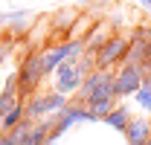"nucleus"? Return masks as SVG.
Here are the masks:
<instances>
[{
	"mask_svg": "<svg viewBox=\"0 0 151 145\" xmlns=\"http://www.w3.org/2000/svg\"><path fill=\"white\" fill-rule=\"evenodd\" d=\"M102 122H105V125H111L113 131H122V134H125V131H128V125H131V113H128V108H125V105H116V108H113L111 113L102 119Z\"/></svg>",
	"mask_w": 151,
	"mask_h": 145,
	"instance_id": "obj_11",
	"label": "nucleus"
},
{
	"mask_svg": "<svg viewBox=\"0 0 151 145\" xmlns=\"http://www.w3.org/2000/svg\"><path fill=\"white\" fill-rule=\"evenodd\" d=\"M131 38H145V41H151V26H145V23H142V26H137Z\"/></svg>",
	"mask_w": 151,
	"mask_h": 145,
	"instance_id": "obj_16",
	"label": "nucleus"
},
{
	"mask_svg": "<svg viewBox=\"0 0 151 145\" xmlns=\"http://www.w3.org/2000/svg\"><path fill=\"white\" fill-rule=\"evenodd\" d=\"M78 3H87V0H78Z\"/></svg>",
	"mask_w": 151,
	"mask_h": 145,
	"instance_id": "obj_21",
	"label": "nucleus"
},
{
	"mask_svg": "<svg viewBox=\"0 0 151 145\" xmlns=\"http://www.w3.org/2000/svg\"><path fill=\"white\" fill-rule=\"evenodd\" d=\"M6 55H9V47H0V61H3Z\"/></svg>",
	"mask_w": 151,
	"mask_h": 145,
	"instance_id": "obj_19",
	"label": "nucleus"
},
{
	"mask_svg": "<svg viewBox=\"0 0 151 145\" xmlns=\"http://www.w3.org/2000/svg\"><path fill=\"white\" fill-rule=\"evenodd\" d=\"M67 105H70V102H67V96H64V93H58V90L32 93V96H29V102H26V119L41 122V119H47V116H58Z\"/></svg>",
	"mask_w": 151,
	"mask_h": 145,
	"instance_id": "obj_3",
	"label": "nucleus"
},
{
	"mask_svg": "<svg viewBox=\"0 0 151 145\" xmlns=\"http://www.w3.org/2000/svg\"><path fill=\"white\" fill-rule=\"evenodd\" d=\"M78 122H93L90 108H87L84 102H70V105L55 116V128H52V136H50V139H58L61 134H67V131L73 125H78Z\"/></svg>",
	"mask_w": 151,
	"mask_h": 145,
	"instance_id": "obj_7",
	"label": "nucleus"
},
{
	"mask_svg": "<svg viewBox=\"0 0 151 145\" xmlns=\"http://www.w3.org/2000/svg\"><path fill=\"white\" fill-rule=\"evenodd\" d=\"M145 81V70L139 64H122L116 67V78H113V93H116V102L119 99H128L142 87Z\"/></svg>",
	"mask_w": 151,
	"mask_h": 145,
	"instance_id": "obj_5",
	"label": "nucleus"
},
{
	"mask_svg": "<svg viewBox=\"0 0 151 145\" xmlns=\"http://www.w3.org/2000/svg\"><path fill=\"white\" fill-rule=\"evenodd\" d=\"M137 3H139V6L145 9V12H151V0H137Z\"/></svg>",
	"mask_w": 151,
	"mask_h": 145,
	"instance_id": "obj_18",
	"label": "nucleus"
},
{
	"mask_svg": "<svg viewBox=\"0 0 151 145\" xmlns=\"http://www.w3.org/2000/svg\"><path fill=\"white\" fill-rule=\"evenodd\" d=\"M148 58H151V41H145V38H131L125 64H139V67H142Z\"/></svg>",
	"mask_w": 151,
	"mask_h": 145,
	"instance_id": "obj_10",
	"label": "nucleus"
},
{
	"mask_svg": "<svg viewBox=\"0 0 151 145\" xmlns=\"http://www.w3.org/2000/svg\"><path fill=\"white\" fill-rule=\"evenodd\" d=\"M32 125H35L32 119H23L20 125H15L12 131H9V136L15 139V145H23L26 139H29V134H32Z\"/></svg>",
	"mask_w": 151,
	"mask_h": 145,
	"instance_id": "obj_15",
	"label": "nucleus"
},
{
	"mask_svg": "<svg viewBox=\"0 0 151 145\" xmlns=\"http://www.w3.org/2000/svg\"><path fill=\"white\" fill-rule=\"evenodd\" d=\"M125 142L128 145L151 142V119H131V125H128V131H125Z\"/></svg>",
	"mask_w": 151,
	"mask_h": 145,
	"instance_id": "obj_9",
	"label": "nucleus"
},
{
	"mask_svg": "<svg viewBox=\"0 0 151 145\" xmlns=\"http://www.w3.org/2000/svg\"><path fill=\"white\" fill-rule=\"evenodd\" d=\"M105 3H111V0H105Z\"/></svg>",
	"mask_w": 151,
	"mask_h": 145,
	"instance_id": "obj_22",
	"label": "nucleus"
},
{
	"mask_svg": "<svg viewBox=\"0 0 151 145\" xmlns=\"http://www.w3.org/2000/svg\"><path fill=\"white\" fill-rule=\"evenodd\" d=\"M23 119H26V102H18L9 113H3V116H0V131H12V128L20 125Z\"/></svg>",
	"mask_w": 151,
	"mask_h": 145,
	"instance_id": "obj_12",
	"label": "nucleus"
},
{
	"mask_svg": "<svg viewBox=\"0 0 151 145\" xmlns=\"http://www.w3.org/2000/svg\"><path fill=\"white\" fill-rule=\"evenodd\" d=\"M113 78H116V70H102L96 67L93 72L84 75L81 87H78V102L90 105V102H102V99H116L113 93Z\"/></svg>",
	"mask_w": 151,
	"mask_h": 145,
	"instance_id": "obj_1",
	"label": "nucleus"
},
{
	"mask_svg": "<svg viewBox=\"0 0 151 145\" xmlns=\"http://www.w3.org/2000/svg\"><path fill=\"white\" fill-rule=\"evenodd\" d=\"M128 47H131V38L111 35L102 44V50L96 52V67H102V70H116V67H122L125 58H128Z\"/></svg>",
	"mask_w": 151,
	"mask_h": 145,
	"instance_id": "obj_4",
	"label": "nucleus"
},
{
	"mask_svg": "<svg viewBox=\"0 0 151 145\" xmlns=\"http://www.w3.org/2000/svg\"><path fill=\"white\" fill-rule=\"evenodd\" d=\"M145 145H151V142H145Z\"/></svg>",
	"mask_w": 151,
	"mask_h": 145,
	"instance_id": "obj_23",
	"label": "nucleus"
},
{
	"mask_svg": "<svg viewBox=\"0 0 151 145\" xmlns=\"http://www.w3.org/2000/svg\"><path fill=\"white\" fill-rule=\"evenodd\" d=\"M90 108V116H93V122H102L113 108H116V99H102V102H90L87 105Z\"/></svg>",
	"mask_w": 151,
	"mask_h": 145,
	"instance_id": "obj_13",
	"label": "nucleus"
},
{
	"mask_svg": "<svg viewBox=\"0 0 151 145\" xmlns=\"http://www.w3.org/2000/svg\"><path fill=\"white\" fill-rule=\"evenodd\" d=\"M0 23H6V15H3V12H0Z\"/></svg>",
	"mask_w": 151,
	"mask_h": 145,
	"instance_id": "obj_20",
	"label": "nucleus"
},
{
	"mask_svg": "<svg viewBox=\"0 0 151 145\" xmlns=\"http://www.w3.org/2000/svg\"><path fill=\"white\" fill-rule=\"evenodd\" d=\"M0 145H15V139L9 136V131H0Z\"/></svg>",
	"mask_w": 151,
	"mask_h": 145,
	"instance_id": "obj_17",
	"label": "nucleus"
},
{
	"mask_svg": "<svg viewBox=\"0 0 151 145\" xmlns=\"http://www.w3.org/2000/svg\"><path fill=\"white\" fill-rule=\"evenodd\" d=\"M52 78H55V90H58V93L73 96V93H78L81 81H84V72L78 70V64H76V61H64V64L52 72Z\"/></svg>",
	"mask_w": 151,
	"mask_h": 145,
	"instance_id": "obj_8",
	"label": "nucleus"
},
{
	"mask_svg": "<svg viewBox=\"0 0 151 145\" xmlns=\"http://www.w3.org/2000/svg\"><path fill=\"white\" fill-rule=\"evenodd\" d=\"M134 102L139 105V110L151 113V78H145V81H142V87L134 93Z\"/></svg>",
	"mask_w": 151,
	"mask_h": 145,
	"instance_id": "obj_14",
	"label": "nucleus"
},
{
	"mask_svg": "<svg viewBox=\"0 0 151 145\" xmlns=\"http://www.w3.org/2000/svg\"><path fill=\"white\" fill-rule=\"evenodd\" d=\"M81 55H84V41H61V44H55V47L44 50L47 75H52V72H55L64 61H78Z\"/></svg>",
	"mask_w": 151,
	"mask_h": 145,
	"instance_id": "obj_6",
	"label": "nucleus"
},
{
	"mask_svg": "<svg viewBox=\"0 0 151 145\" xmlns=\"http://www.w3.org/2000/svg\"><path fill=\"white\" fill-rule=\"evenodd\" d=\"M18 90L20 96H32L35 93V87L44 81V75H47V61H44V50L41 52H29L23 61H20V67H18Z\"/></svg>",
	"mask_w": 151,
	"mask_h": 145,
	"instance_id": "obj_2",
	"label": "nucleus"
}]
</instances>
